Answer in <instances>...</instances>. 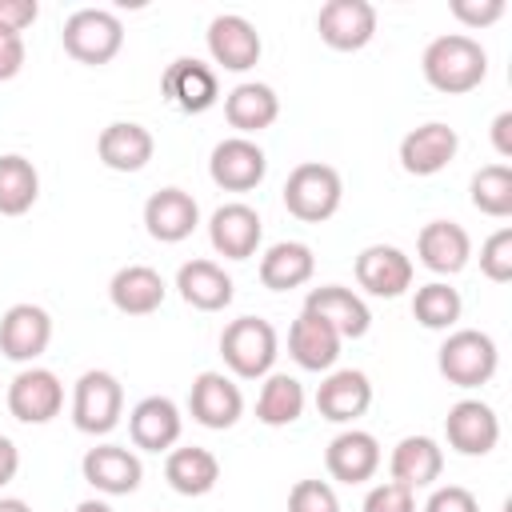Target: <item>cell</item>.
Listing matches in <instances>:
<instances>
[{
    "instance_id": "obj_1",
    "label": "cell",
    "mask_w": 512,
    "mask_h": 512,
    "mask_svg": "<svg viewBox=\"0 0 512 512\" xmlns=\"http://www.w3.org/2000/svg\"><path fill=\"white\" fill-rule=\"evenodd\" d=\"M420 68L436 92L460 96V92L480 88V80L488 76V52L480 48V40H472L464 32H444L424 48Z\"/></svg>"
},
{
    "instance_id": "obj_2",
    "label": "cell",
    "mask_w": 512,
    "mask_h": 512,
    "mask_svg": "<svg viewBox=\"0 0 512 512\" xmlns=\"http://www.w3.org/2000/svg\"><path fill=\"white\" fill-rule=\"evenodd\" d=\"M340 200H344V184L332 164L304 160L284 180V208L304 224H324L328 216H336Z\"/></svg>"
},
{
    "instance_id": "obj_3",
    "label": "cell",
    "mask_w": 512,
    "mask_h": 512,
    "mask_svg": "<svg viewBox=\"0 0 512 512\" xmlns=\"http://www.w3.org/2000/svg\"><path fill=\"white\" fill-rule=\"evenodd\" d=\"M220 356L240 380H260L280 356V336L264 316H240L220 332Z\"/></svg>"
},
{
    "instance_id": "obj_4",
    "label": "cell",
    "mask_w": 512,
    "mask_h": 512,
    "mask_svg": "<svg viewBox=\"0 0 512 512\" xmlns=\"http://www.w3.org/2000/svg\"><path fill=\"white\" fill-rule=\"evenodd\" d=\"M436 368L448 384L456 388H480L496 376L500 368V352H496V340L480 328H456L448 332V340L440 344V356H436Z\"/></svg>"
},
{
    "instance_id": "obj_5",
    "label": "cell",
    "mask_w": 512,
    "mask_h": 512,
    "mask_svg": "<svg viewBox=\"0 0 512 512\" xmlns=\"http://www.w3.org/2000/svg\"><path fill=\"white\" fill-rule=\"evenodd\" d=\"M60 40H64V52H68L72 60L100 68V64H108V60L124 48V24H120V16L108 12V8H76V12L64 20Z\"/></svg>"
},
{
    "instance_id": "obj_6",
    "label": "cell",
    "mask_w": 512,
    "mask_h": 512,
    "mask_svg": "<svg viewBox=\"0 0 512 512\" xmlns=\"http://www.w3.org/2000/svg\"><path fill=\"white\" fill-rule=\"evenodd\" d=\"M124 416V388L112 372L88 368L72 388V424L88 436H108Z\"/></svg>"
},
{
    "instance_id": "obj_7",
    "label": "cell",
    "mask_w": 512,
    "mask_h": 512,
    "mask_svg": "<svg viewBox=\"0 0 512 512\" xmlns=\"http://www.w3.org/2000/svg\"><path fill=\"white\" fill-rule=\"evenodd\" d=\"M64 408V384L52 368H36L28 364L24 372L12 376L8 384V412L20 424H48L52 416H60Z\"/></svg>"
},
{
    "instance_id": "obj_8",
    "label": "cell",
    "mask_w": 512,
    "mask_h": 512,
    "mask_svg": "<svg viewBox=\"0 0 512 512\" xmlns=\"http://www.w3.org/2000/svg\"><path fill=\"white\" fill-rule=\"evenodd\" d=\"M264 172H268V156L248 136H228L208 156V176L224 192H248V188H256L264 180Z\"/></svg>"
},
{
    "instance_id": "obj_9",
    "label": "cell",
    "mask_w": 512,
    "mask_h": 512,
    "mask_svg": "<svg viewBox=\"0 0 512 512\" xmlns=\"http://www.w3.org/2000/svg\"><path fill=\"white\" fill-rule=\"evenodd\" d=\"M316 32L336 52H360L376 36V8L368 0H328L316 12Z\"/></svg>"
},
{
    "instance_id": "obj_10",
    "label": "cell",
    "mask_w": 512,
    "mask_h": 512,
    "mask_svg": "<svg viewBox=\"0 0 512 512\" xmlns=\"http://www.w3.org/2000/svg\"><path fill=\"white\" fill-rule=\"evenodd\" d=\"M412 256L400 252L396 244H368L360 256H356V284L368 292V296H380V300H396L412 288Z\"/></svg>"
},
{
    "instance_id": "obj_11",
    "label": "cell",
    "mask_w": 512,
    "mask_h": 512,
    "mask_svg": "<svg viewBox=\"0 0 512 512\" xmlns=\"http://www.w3.org/2000/svg\"><path fill=\"white\" fill-rule=\"evenodd\" d=\"M164 96L172 108L180 112H208L216 100H220V80H216V68H208L204 60L196 56H176L168 68H164V80H160Z\"/></svg>"
},
{
    "instance_id": "obj_12",
    "label": "cell",
    "mask_w": 512,
    "mask_h": 512,
    "mask_svg": "<svg viewBox=\"0 0 512 512\" xmlns=\"http://www.w3.org/2000/svg\"><path fill=\"white\" fill-rule=\"evenodd\" d=\"M80 472L104 496H128L144 480L140 456L132 448H124V444H96V448H88L84 460H80Z\"/></svg>"
},
{
    "instance_id": "obj_13",
    "label": "cell",
    "mask_w": 512,
    "mask_h": 512,
    "mask_svg": "<svg viewBox=\"0 0 512 512\" xmlns=\"http://www.w3.org/2000/svg\"><path fill=\"white\" fill-rule=\"evenodd\" d=\"M460 136L444 120H428L400 140V168L408 176H436L456 160Z\"/></svg>"
},
{
    "instance_id": "obj_14",
    "label": "cell",
    "mask_w": 512,
    "mask_h": 512,
    "mask_svg": "<svg viewBox=\"0 0 512 512\" xmlns=\"http://www.w3.org/2000/svg\"><path fill=\"white\" fill-rule=\"evenodd\" d=\"M52 344V316L40 304H12L0 316V352L16 364H32Z\"/></svg>"
},
{
    "instance_id": "obj_15",
    "label": "cell",
    "mask_w": 512,
    "mask_h": 512,
    "mask_svg": "<svg viewBox=\"0 0 512 512\" xmlns=\"http://www.w3.org/2000/svg\"><path fill=\"white\" fill-rule=\"evenodd\" d=\"M260 48H264L260 44V32H256V24L248 16H240V12L212 16V24H208V52H212V60L220 68L248 72L260 60Z\"/></svg>"
},
{
    "instance_id": "obj_16",
    "label": "cell",
    "mask_w": 512,
    "mask_h": 512,
    "mask_svg": "<svg viewBox=\"0 0 512 512\" xmlns=\"http://www.w3.org/2000/svg\"><path fill=\"white\" fill-rule=\"evenodd\" d=\"M188 412L196 424L224 432L244 416V396L224 372H200L192 380V392H188Z\"/></svg>"
},
{
    "instance_id": "obj_17",
    "label": "cell",
    "mask_w": 512,
    "mask_h": 512,
    "mask_svg": "<svg viewBox=\"0 0 512 512\" xmlns=\"http://www.w3.org/2000/svg\"><path fill=\"white\" fill-rule=\"evenodd\" d=\"M444 436L460 456H488L500 440V416L484 400H456L444 416Z\"/></svg>"
},
{
    "instance_id": "obj_18",
    "label": "cell",
    "mask_w": 512,
    "mask_h": 512,
    "mask_svg": "<svg viewBox=\"0 0 512 512\" xmlns=\"http://www.w3.org/2000/svg\"><path fill=\"white\" fill-rule=\"evenodd\" d=\"M260 236H264V224H260V212L244 200H232V204H220L208 220V240L220 256L228 260H248L256 248H260Z\"/></svg>"
},
{
    "instance_id": "obj_19",
    "label": "cell",
    "mask_w": 512,
    "mask_h": 512,
    "mask_svg": "<svg viewBox=\"0 0 512 512\" xmlns=\"http://www.w3.org/2000/svg\"><path fill=\"white\" fill-rule=\"evenodd\" d=\"M304 312L320 316L340 340H360L372 328L368 304L352 288H344V284H320V288H312L308 300H304Z\"/></svg>"
},
{
    "instance_id": "obj_20",
    "label": "cell",
    "mask_w": 512,
    "mask_h": 512,
    "mask_svg": "<svg viewBox=\"0 0 512 512\" xmlns=\"http://www.w3.org/2000/svg\"><path fill=\"white\" fill-rule=\"evenodd\" d=\"M200 224V204L192 200V192L184 188H160L148 196L144 204V228L152 240L160 244H180L196 232Z\"/></svg>"
},
{
    "instance_id": "obj_21",
    "label": "cell",
    "mask_w": 512,
    "mask_h": 512,
    "mask_svg": "<svg viewBox=\"0 0 512 512\" xmlns=\"http://www.w3.org/2000/svg\"><path fill=\"white\" fill-rule=\"evenodd\" d=\"M416 256L436 276H456L472 260V236L456 220H428L416 236Z\"/></svg>"
},
{
    "instance_id": "obj_22",
    "label": "cell",
    "mask_w": 512,
    "mask_h": 512,
    "mask_svg": "<svg viewBox=\"0 0 512 512\" xmlns=\"http://www.w3.org/2000/svg\"><path fill=\"white\" fill-rule=\"evenodd\" d=\"M324 468L340 484H364V480H372L376 468H380V444H376V436L364 432V428H344L340 436H332V444L324 452Z\"/></svg>"
},
{
    "instance_id": "obj_23",
    "label": "cell",
    "mask_w": 512,
    "mask_h": 512,
    "mask_svg": "<svg viewBox=\"0 0 512 512\" xmlns=\"http://www.w3.org/2000/svg\"><path fill=\"white\" fill-rule=\"evenodd\" d=\"M372 404V384L360 368H336L316 388V412L332 424H352Z\"/></svg>"
},
{
    "instance_id": "obj_24",
    "label": "cell",
    "mask_w": 512,
    "mask_h": 512,
    "mask_svg": "<svg viewBox=\"0 0 512 512\" xmlns=\"http://www.w3.org/2000/svg\"><path fill=\"white\" fill-rule=\"evenodd\" d=\"M128 432H132V444L144 448V452H168L180 432H184V416L176 408V400L168 396H144L132 412H128Z\"/></svg>"
},
{
    "instance_id": "obj_25",
    "label": "cell",
    "mask_w": 512,
    "mask_h": 512,
    "mask_svg": "<svg viewBox=\"0 0 512 512\" xmlns=\"http://www.w3.org/2000/svg\"><path fill=\"white\" fill-rule=\"evenodd\" d=\"M168 296V284L148 264H128L108 280V300L124 316H152Z\"/></svg>"
},
{
    "instance_id": "obj_26",
    "label": "cell",
    "mask_w": 512,
    "mask_h": 512,
    "mask_svg": "<svg viewBox=\"0 0 512 512\" xmlns=\"http://www.w3.org/2000/svg\"><path fill=\"white\" fill-rule=\"evenodd\" d=\"M280 116V96L260 84V80H244L224 96V120L236 128V136H256L264 128H272Z\"/></svg>"
},
{
    "instance_id": "obj_27",
    "label": "cell",
    "mask_w": 512,
    "mask_h": 512,
    "mask_svg": "<svg viewBox=\"0 0 512 512\" xmlns=\"http://www.w3.org/2000/svg\"><path fill=\"white\" fill-rule=\"evenodd\" d=\"M156 152V140L144 124L136 120H116L96 136V156L112 172H140Z\"/></svg>"
},
{
    "instance_id": "obj_28",
    "label": "cell",
    "mask_w": 512,
    "mask_h": 512,
    "mask_svg": "<svg viewBox=\"0 0 512 512\" xmlns=\"http://www.w3.org/2000/svg\"><path fill=\"white\" fill-rule=\"evenodd\" d=\"M176 288H180V300L196 312H220L232 304V276L216 264V260H188L180 264L176 272Z\"/></svg>"
},
{
    "instance_id": "obj_29",
    "label": "cell",
    "mask_w": 512,
    "mask_h": 512,
    "mask_svg": "<svg viewBox=\"0 0 512 512\" xmlns=\"http://www.w3.org/2000/svg\"><path fill=\"white\" fill-rule=\"evenodd\" d=\"M340 336L320 320V316H312V312H304L300 308V316L292 320V328H288V356L300 364V368H308V372H328L336 360H340Z\"/></svg>"
},
{
    "instance_id": "obj_30",
    "label": "cell",
    "mask_w": 512,
    "mask_h": 512,
    "mask_svg": "<svg viewBox=\"0 0 512 512\" xmlns=\"http://www.w3.org/2000/svg\"><path fill=\"white\" fill-rule=\"evenodd\" d=\"M388 472H392L396 484H404L412 492L416 488H428L444 472V448L432 436H404L392 448V456H388Z\"/></svg>"
},
{
    "instance_id": "obj_31",
    "label": "cell",
    "mask_w": 512,
    "mask_h": 512,
    "mask_svg": "<svg viewBox=\"0 0 512 512\" xmlns=\"http://www.w3.org/2000/svg\"><path fill=\"white\" fill-rule=\"evenodd\" d=\"M316 272V256L304 240H280L260 256V284L268 292H288L308 284Z\"/></svg>"
},
{
    "instance_id": "obj_32",
    "label": "cell",
    "mask_w": 512,
    "mask_h": 512,
    "mask_svg": "<svg viewBox=\"0 0 512 512\" xmlns=\"http://www.w3.org/2000/svg\"><path fill=\"white\" fill-rule=\"evenodd\" d=\"M164 480L180 496H204L220 480V460L208 448H172L164 460Z\"/></svg>"
},
{
    "instance_id": "obj_33",
    "label": "cell",
    "mask_w": 512,
    "mask_h": 512,
    "mask_svg": "<svg viewBox=\"0 0 512 512\" xmlns=\"http://www.w3.org/2000/svg\"><path fill=\"white\" fill-rule=\"evenodd\" d=\"M304 384L288 372H268L260 396H256V420L268 424V428H284V424H296L304 416Z\"/></svg>"
},
{
    "instance_id": "obj_34",
    "label": "cell",
    "mask_w": 512,
    "mask_h": 512,
    "mask_svg": "<svg viewBox=\"0 0 512 512\" xmlns=\"http://www.w3.org/2000/svg\"><path fill=\"white\" fill-rule=\"evenodd\" d=\"M40 196V172L20 152L0 156V216H24Z\"/></svg>"
},
{
    "instance_id": "obj_35",
    "label": "cell",
    "mask_w": 512,
    "mask_h": 512,
    "mask_svg": "<svg viewBox=\"0 0 512 512\" xmlns=\"http://www.w3.org/2000/svg\"><path fill=\"white\" fill-rule=\"evenodd\" d=\"M464 312V300L456 288H448L444 280H432V284H420L416 296H412V316L432 328V332H448Z\"/></svg>"
},
{
    "instance_id": "obj_36",
    "label": "cell",
    "mask_w": 512,
    "mask_h": 512,
    "mask_svg": "<svg viewBox=\"0 0 512 512\" xmlns=\"http://www.w3.org/2000/svg\"><path fill=\"white\" fill-rule=\"evenodd\" d=\"M472 208L484 216H512V168L508 164H484L472 176Z\"/></svg>"
},
{
    "instance_id": "obj_37",
    "label": "cell",
    "mask_w": 512,
    "mask_h": 512,
    "mask_svg": "<svg viewBox=\"0 0 512 512\" xmlns=\"http://www.w3.org/2000/svg\"><path fill=\"white\" fill-rule=\"evenodd\" d=\"M480 272L496 284L512 280V228H496L484 244H480Z\"/></svg>"
},
{
    "instance_id": "obj_38",
    "label": "cell",
    "mask_w": 512,
    "mask_h": 512,
    "mask_svg": "<svg viewBox=\"0 0 512 512\" xmlns=\"http://www.w3.org/2000/svg\"><path fill=\"white\" fill-rule=\"evenodd\" d=\"M288 512H340L336 488L328 480H296L288 492Z\"/></svg>"
},
{
    "instance_id": "obj_39",
    "label": "cell",
    "mask_w": 512,
    "mask_h": 512,
    "mask_svg": "<svg viewBox=\"0 0 512 512\" xmlns=\"http://www.w3.org/2000/svg\"><path fill=\"white\" fill-rule=\"evenodd\" d=\"M364 512H416V492L396 480H384L364 496Z\"/></svg>"
},
{
    "instance_id": "obj_40",
    "label": "cell",
    "mask_w": 512,
    "mask_h": 512,
    "mask_svg": "<svg viewBox=\"0 0 512 512\" xmlns=\"http://www.w3.org/2000/svg\"><path fill=\"white\" fill-rule=\"evenodd\" d=\"M448 12L468 28H488L504 16V0H452Z\"/></svg>"
},
{
    "instance_id": "obj_41",
    "label": "cell",
    "mask_w": 512,
    "mask_h": 512,
    "mask_svg": "<svg viewBox=\"0 0 512 512\" xmlns=\"http://www.w3.org/2000/svg\"><path fill=\"white\" fill-rule=\"evenodd\" d=\"M424 512H480V504H476V496H472L468 488L444 484V488H436V492L428 496Z\"/></svg>"
},
{
    "instance_id": "obj_42",
    "label": "cell",
    "mask_w": 512,
    "mask_h": 512,
    "mask_svg": "<svg viewBox=\"0 0 512 512\" xmlns=\"http://www.w3.org/2000/svg\"><path fill=\"white\" fill-rule=\"evenodd\" d=\"M40 4L36 0H0V32H24L28 24H36Z\"/></svg>"
},
{
    "instance_id": "obj_43",
    "label": "cell",
    "mask_w": 512,
    "mask_h": 512,
    "mask_svg": "<svg viewBox=\"0 0 512 512\" xmlns=\"http://www.w3.org/2000/svg\"><path fill=\"white\" fill-rule=\"evenodd\" d=\"M20 68H24V36L0 32V80L20 76Z\"/></svg>"
},
{
    "instance_id": "obj_44",
    "label": "cell",
    "mask_w": 512,
    "mask_h": 512,
    "mask_svg": "<svg viewBox=\"0 0 512 512\" xmlns=\"http://www.w3.org/2000/svg\"><path fill=\"white\" fill-rule=\"evenodd\" d=\"M492 144H496V152L504 160H512V112H500L492 120Z\"/></svg>"
},
{
    "instance_id": "obj_45",
    "label": "cell",
    "mask_w": 512,
    "mask_h": 512,
    "mask_svg": "<svg viewBox=\"0 0 512 512\" xmlns=\"http://www.w3.org/2000/svg\"><path fill=\"white\" fill-rule=\"evenodd\" d=\"M16 472H20V448L8 436H0V488L8 480H16Z\"/></svg>"
},
{
    "instance_id": "obj_46",
    "label": "cell",
    "mask_w": 512,
    "mask_h": 512,
    "mask_svg": "<svg viewBox=\"0 0 512 512\" xmlns=\"http://www.w3.org/2000/svg\"><path fill=\"white\" fill-rule=\"evenodd\" d=\"M72 512H112V504H104V500H80Z\"/></svg>"
},
{
    "instance_id": "obj_47",
    "label": "cell",
    "mask_w": 512,
    "mask_h": 512,
    "mask_svg": "<svg viewBox=\"0 0 512 512\" xmlns=\"http://www.w3.org/2000/svg\"><path fill=\"white\" fill-rule=\"evenodd\" d=\"M0 512H32L24 500H16V496H0Z\"/></svg>"
}]
</instances>
